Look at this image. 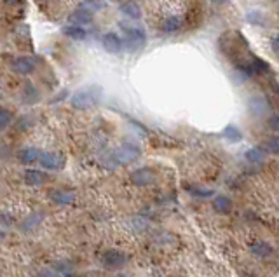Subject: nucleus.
<instances>
[{
  "label": "nucleus",
  "instance_id": "obj_5",
  "mask_svg": "<svg viewBox=\"0 0 279 277\" xmlns=\"http://www.w3.org/2000/svg\"><path fill=\"white\" fill-rule=\"evenodd\" d=\"M39 163L48 171H61L65 168V157L58 152H40Z\"/></svg>",
  "mask_w": 279,
  "mask_h": 277
},
{
  "label": "nucleus",
  "instance_id": "obj_10",
  "mask_svg": "<svg viewBox=\"0 0 279 277\" xmlns=\"http://www.w3.org/2000/svg\"><path fill=\"white\" fill-rule=\"evenodd\" d=\"M101 44H103L105 51L110 53V54H119L122 51V48H124V40H122V38L113 32L105 33V35L101 37Z\"/></svg>",
  "mask_w": 279,
  "mask_h": 277
},
{
  "label": "nucleus",
  "instance_id": "obj_15",
  "mask_svg": "<svg viewBox=\"0 0 279 277\" xmlns=\"http://www.w3.org/2000/svg\"><path fill=\"white\" fill-rule=\"evenodd\" d=\"M68 21L72 25H75V27H86V25L92 23V14L82 9H77L68 16Z\"/></svg>",
  "mask_w": 279,
  "mask_h": 277
},
{
  "label": "nucleus",
  "instance_id": "obj_3",
  "mask_svg": "<svg viewBox=\"0 0 279 277\" xmlns=\"http://www.w3.org/2000/svg\"><path fill=\"white\" fill-rule=\"evenodd\" d=\"M129 180L136 187H150L157 180V171L150 166H143V168L133 169L129 173Z\"/></svg>",
  "mask_w": 279,
  "mask_h": 277
},
{
  "label": "nucleus",
  "instance_id": "obj_21",
  "mask_svg": "<svg viewBox=\"0 0 279 277\" xmlns=\"http://www.w3.org/2000/svg\"><path fill=\"white\" fill-rule=\"evenodd\" d=\"M63 33L66 37H70L72 40H84L87 37V32L82 27H75V25H68V27L63 28Z\"/></svg>",
  "mask_w": 279,
  "mask_h": 277
},
{
  "label": "nucleus",
  "instance_id": "obj_12",
  "mask_svg": "<svg viewBox=\"0 0 279 277\" xmlns=\"http://www.w3.org/2000/svg\"><path fill=\"white\" fill-rule=\"evenodd\" d=\"M211 206H213L215 213H218V215H229V213L232 211V207H234V201H232L229 195L218 194V195H215V197H213Z\"/></svg>",
  "mask_w": 279,
  "mask_h": 277
},
{
  "label": "nucleus",
  "instance_id": "obj_24",
  "mask_svg": "<svg viewBox=\"0 0 279 277\" xmlns=\"http://www.w3.org/2000/svg\"><path fill=\"white\" fill-rule=\"evenodd\" d=\"M12 121H14V115H12L11 110L0 106V131L7 129L12 124Z\"/></svg>",
  "mask_w": 279,
  "mask_h": 277
},
{
  "label": "nucleus",
  "instance_id": "obj_19",
  "mask_svg": "<svg viewBox=\"0 0 279 277\" xmlns=\"http://www.w3.org/2000/svg\"><path fill=\"white\" fill-rule=\"evenodd\" d=\"M105 7H107L105 0H82V2L79 4V9L89 12V14H95V12L105 9Z\"/></svg>",
  "mask_w": 279,
  "mask_h": 277
},
{
  "label": "nucleus",
  "instance_id": "obj_6",
  "mask_svg": "<svg viewBox=\"0 0 279 277\" xmlns=\"http://www.w3.org/2000/svg\"><path fill=\"white\" fill-rule=\"evenodd\" d=\"M126 45H128L129 51H136L142 49L147 42V33L143 28H126Z\"/></svg>",
  "mask_w": 279,
  "mask_h": 277
},
{
  "label": "nucleus",
  "instance_id": "obj_13",
  "mask_svg": "<svg viewBox=\"0 0 279 277\" xmlns=\"http://www.w3.org/2000/svg\"><path fill=\"white\" fill-rule=\"evenodd\" d=\"M249 253L253 255V257H257V258H272L274 257V248L269 244V242H265V241H257V242H253L251 246H249Z\"/></svg>",
  "mask_w": 279,
  "mask_h": 277
},
{
  "label": "nucleus",
  "instance_id": "obj_7",
  "mask_svg": "<svg viewBox=\"0 0 279 277\" xmlns=\"http://www.w3.org/2000/svg\"><path fill=\"white\" fill-rule=\"evenodd\" d=\"M248 110L253 117H265L270 112V103L265 96L262 95H255L248 100Z\"/></svg>",
  "mask_w": 279,
  "mask_h": 277
},
{
  "label": "nucleus",
  "instance_id": "obj_20",
  "mask_svg": "<svg viewBox=\"0 0 279 277\" xmlns=\"http://www.w3.org/2000/svg\"><path fill=\"white\" fill-rule=\"evenodd\" d=\"M23 101L27 105H33V103H37V101L40 100V95H39V91H37V87L33 86V84H25V87H23Z\"/></svg>",
  "mask_w": 279,
  "mask_h": 277
},
{
  "label": "nucleus",
  "instance_id": "obj_1",
  "mask_svg": "<svg viewBox=\"0 0 279 277\" xmlns=\"http://www.w3.org/2000/svg\"><path fill=\"white\" fill-rule=\"evenodd\" d=\"M140 155H142V150H140L138 145L124 143L119 148H115L113 152L108 153L107 159H105V166L110 169L119 168V166H128L131 163H134Z\"/></svg>",
  "mask_w": 279,
  "mask_h": 277
},
{
  "label": "nucleus",
  "instance_id": "obj_2",
  "mask_svg": "<svg viewBox=\"0 0 279 277\" xmlns=\"http://www.w3.org/2000/svg\"><path fill=\"white\" fill-rule=\"evenodd\" d=\"M101 87L98 86H87L79 89L70 98V103L75 110H91L101 101Z\"/></svg>",
  "mask_w": 279,
  "mask_h": 277
},
{
  "label": "nucleus",
  "instance_id": "obj_22",
  "mask_svg": "<svg viewBox=\"0 0 279 277\" xmlns=\"http://www.w3.org/2000/svg\"><path fill=\"white\" fill-rule=\"evenodd\" d=\"M223 138L227 140V142H230V143H238L241 142V138H243V134H241V131H239V127H236L234 124H229L223 129Z\"/></svg>",
  "mask_w": 279,
  "mask_h": 277
},
{
  "label": "nucleus",
  "instance_id": "obj_32",
  "mask_svg": "<svg viewBox=\"0 0 279 277\" xmlns=\"http://www.w3.org/2000/svg\"><path fill=\"white\" fill-rule=\"evenodd\" d=\"M7 4H16V2H19V0H6Z\"/></svg>",
  "mask_w": 279,
  "mask_h": 277
},
{
  "label": "nucleus",
  "instance_id": "obj_31",
  "mask_svg": "<svg viewBox=\"0 0 279 277\" xmlns=\"http://www.w3.org/2000/svg\"><path fill=\"white\" fill-rule=\"evenodd\" d=\"M213 4H225V2H229V0H211Z\"/></svg>",
  "mask_w": 279,
  "mask_h": 277
},
{
  "label": "nucleus",
  "instance_id": "obj_27",
  "mask_svg": "<svg viewBox=\"0 0 279 277\" xmlns=\"http://www.w3.org/2000/svg\"><path fill=\"white\" fill-rule=\"evenodd\" d=\"M267 127L270 131H276L279 129V119H277V113H272V115H269L267 117Z\"/></svg>",
  "mask_w": 279,
  "mask_h": 277
},
{
  "label": "nucleus",
  "instance_id": "obj_16",
  "mask_svg": "<svg viewBox=\"0 0 279 277\" xmlns=\"http://www.w3.org/2000/svg\"><path fill=\"white\" fill-rule=\"evenodd\" d=\"M244 157H246L249 164H262L265 160V157H267V153L262 147H253L244 152Z\"/></svg>",
  "mask_w": 279,
  "mask_h": 277
},
{
  "label": "nucleus",
  "instance_id": "obj_8",
  "mask_svg": "<svg viewBox=\"0 0 279 277\" xmlns=\"http://www.w3.org/2000/svg\"><path fill=\"white\" fill-rule=\"evenodd\" d=\"M11 68H12V72L18 75H32L37 68V63H35V59L30 56H19L12 61Z\"/></svg>",
  "mask_w": 279,
  "mask_h": 277
},
{
  "label": "nucleus",
  "instance_id": "obj_17",
  "mask_svg": "<svg viewBox=\"0 0 279 277\" xmlns=\"http://www.w3.org/2000/svg\"><path fill=\"white\" fill-rule=\"evenodd\" d=\"M42 220H44V215H42L40 211H33L23 221H21V230H25V232H28V230H33V228L37 227V225L42 223Z\"/></svg>",
  "mask_w": 279,
  "mask_h": 277
},
{
  "label": "nucleus",
  "instance_id": "obj_25",
  "mask_svg": "<svg viewBox=\"0 0 279 277\" xmlns=\"http://www.w3.org/2000/svg\"><path fill=\"white\" fill-rule=\"evenodd\" d=\"M264 150H265V153H270V155H277V153H279V140H277V136H272V138L265 140Z\"/></svg>",
  "mask_w": 279,
  "mask_h": 277
},
{
  "label": "nucleus",
  "instance_id": "obj_11",
  "mask_svg": "<svg viewBox=\"0 0 279 277\" xmlns=\"http://www.w3.org/2000/svg\"><path fill=\"white\" fill-rule=\"evenodd\" d=\"M23 181L30 187H42L44 183L49 181V176L48 173L40 171V169H25Z\"/></svg>",
  "mask_w": 279,
  "mask_h": 277
},
{
  "label": "nucleus",
  "instance_id": "obj_26",
  "mask_svg": "<svg viewBox=\"0 0 279 277\" xmlns=\"http://www.w3.org/2000/svg\"><path fill=\"white\" fill-rule=\"evenodd\" d=\"M37 277H63V274L58 267H44L39 270Z\"/></svg>",
  "mask_w": 279,
  "mask_h": 277
},
{
  "label": "nucleus",
  "instance_id": "obj_29",
  "mask_svg": "<svg viewBox=\"0 0 279 277\" xmlns=\"http://www.w3.org/2000/svg\"><path fill=\"white\" fill-rule=\"evenodd\" d=\"M190 194H192V195H196V197H201V199H204V197H211V195H213V190H204V189H190Z\"/></svg>",
  "mask_w": 279,
  "mask_h": 277
},
{
  "label": "nucleus",
  "instance_id": "obj_28",
  "mask_svg": "<svg viewBox=\"0 0 279 277\" xmlns=\"http://www.w3.org/2000/svg\"><path fill=\"white\" fill-rule=\"evenodd\" d=\"M248 21L253 25H260L262 21H264V16H262V12H259V11H251L248 14Z\"/></svg>",
  "mask_w": 279,
  "mask_h": 277
},
{
  "label": "nucleus",
  "instance_id": "obj_4",
  "mask_svg": "<svg viewBox=\"0 0 279 277\" xmlns=\"http://www.w3.org/2000/svg\"><path fill=\"white\" fill-rule=\"evenodd\" d=\"M128 263V257L121 249H107L101 255V265L107 270H119Z\"/></svg>",
  "mask_w": 279,
  "mask_h": 277
},
{
  "label": "nucleus",
  "instance_id": "obj_9",
  "mask_svg": "<svg viewBox=\"0 0 279 277\" xmlns=\"http://www.w3.org/2000/svg\"><path fill=\"white\" fill-rule=\"evenodd\" d=\"M48 197L58 206H68L75 201V194L72 190L65 189H49L48 190Z\"/></svg>",
  "mask_w": 279,
  "mask_h": 277
},
{
  "label": "nucleus",
  "instance_id": "obj_18",
  "mask_svg": "<svg viewBox=\"0 0 279 277\" xmlns=\"http://www.w3.org/2000/svg\"><path fill=\"white\" fill-rule=\"evenodd\" d=\"M119 9H121L122 14L128 16V18H131V19H140V18H142V9H140V6L136 2H133V0L124 2Z\"/></svg>",
  "mask_w": 279,
  "mask_h": 277
},
{
  "label": "nucleus",
  "instance_id": "obj_23",
  "mask_svg": "<svg viewBox=\"0 0 279 277\" xmlns=\"http://www.w3.org/2000/svg\"><path fill=\"white\" fill-rule=\"evenodd\" d=\"M181 27V18L180 16H170V18H166L162 21V30L168 33H173L176 32Z\"/></svg>",
  "mask_w": 279,
  "mask_h": 277
},
{
  "label": "nucleus",
  "instance_id": "obj_33",
  "mask_svg": "<svg viewBox=\"0 0 279 277\" xmlns=\"http://www.w3.org/2000/svg\"><path fill=\"white\" fill-rule=\"evenodd\" d=\"M115 277H126V275H122V274H119V275H115Z\"/></svg>",
  "mask_w": 279,
  "mask_h": 277
},
{
  "label": "nucleus",
  "instance_id": "obj_14",
  "mask_svg": "<svg viewBox=\"0 0 279 277\" xmlns=\"http://www.w3.org/2000/svg\"><path fill=\"white\" fill-rule=\"evenodd\" d=\"M16 155H18V160L23 166H30V164L39 160L40 150H39V148H35V147H25V148H21Z\"/></svg>",
  "mask_w": 279,
  "mask_h": 277
},
{
  "label": "nucleus",
  "instance_id": "obj_30",
  "mask_svg": "<svg viewBox=\"0 0 279 277\" xmlns=\"http://www.w3.org/2000/svg\"><path fill=\"white\" fill-rule=\"evenodd\" d=\"M272 51H274V54H277V38L276 37L272 38Z\"/></svg>",
  "mask_w": 279,
  "mask_h": 277
}]
</instances>
